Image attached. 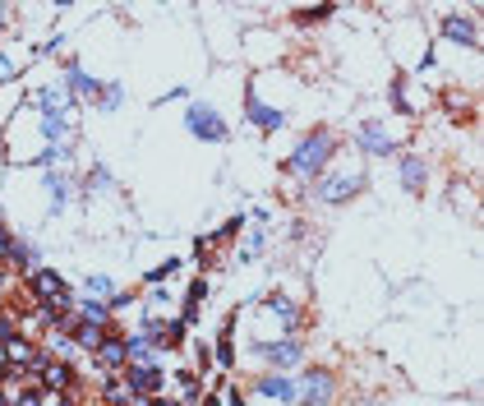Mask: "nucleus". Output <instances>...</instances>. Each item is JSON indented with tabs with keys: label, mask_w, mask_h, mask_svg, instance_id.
<instances>
[{
	"label": "nucleus",
	"mask_w": 484,
	"mask_h": 406,
	"mask_svg": "<svg viewBox=\"0 0 484 406\" xmlns=\"http://www.w3.org/2000/svg\"><path fill=\"white\" fill-rule=\"evenodd\" d=\"M70 88H78V93H102V88H97V83H92V78L83 74V70H78V65L70 70Z\"/></svg>",
	"instance_id": "obj_17"
},
{
	"label": "nucleus",
	"mask_w": 484,
	"mask_h": 406,
	"mask_svg": "<svg viewBox=\"0 0 484 406\" xmlns=\"http://www.w3.org/2000/svg\"><path fill=\"white\" fill-rule=\"evenodd\" d=\"M125 356H129L125 342H102V346H97V360H102V365H120Z\"/></svg>",
	"instance_id": "obj_14"
},
{
	"label": "nucleus",
	"mask_w": 484,
	"mask_h": 406,
	"mask_svg": "<svg viewBox=\"0 0 484 406\" xmlns=\"http://www.w3.org/2000/svg\"><path fill=\"white\" fill-rule=\"evenodd\" d=\"M0 337H10V328H5V323H0Z\"/></svg>",
	"instance_id": "obj_22"
},
{
	"label": "nucleus",
	"mask_w": 484,
	"mask_h": 406,
	"mask_svg": "<svg viewBox=\"0 0 484 406\" xmlns=\"http://www.w3.org/2000/svg\"><path fill=\"white\" fill-rule=\"evenodd\" d=\"M258 356L277 360V365H295V360H300V342H295V337H291V342H268V346H258Z\"/></svg>",
	"instance_id": "obj_5"
},
{
	"label": "nucleus",
	"mask_w": 484,
	"mask_h": 406,
	"mask_svg": "<svg viewBox=\"0 0 484 406\" xmlns=\"http://www.w3.org/2000/svg\"><path fill=\"white\" fill-rule=\"evenodd\" d=\"M249 120H254V125H263V129H277V125H282V116H277L273 107H263L258 97H249Z\"/></svg>",
	"instance_id": "obj_8"
},
{
	"label": "nucleus",
	"mask_w": 484,
	"mask_h": 406,
	"mask_svg": "<svg viewBox=\"0 0 484 406\" xmlns=\"http://www.w3.org/2000/svg\"><path fill=\"white\" fill-rule=\"evenodd\" d=\"M208 406H222V402H217V397H208Z\"/></svg>",
	"instance_id": "obj_23"
},
{
	"label": "nucleus",
	"mask_w": 484,
	"mask_h": 406,
	"mask_svg": "<svg viewBox=\"0 0 484 406\" xmlns=\"http://www.w3.org/2000/svg\"><path fill=\"white\" fill-rule=\"evenodd\" d=\"M333 397V374L328 370H309L304 374V406H328Z\"/></svg>",
	"instance_id": "obj_3"
},
{
	"label": "nucleus",
	"mask_w": 484,
	"mask_h": 406,
	"mask_svg": "<svg viewBox=\"0 0 484 406\" xmlns=\"http://www.w3.org/2000/svg\"><path fill=\"white\" fill-rule=\"evenodd\" d=\"M32 291H37V296H46V305H51V310H61L65 305V281L56 277V273H32Z\"/></svg>",
	"instance_id": "obj_4"
},
{
	"label": "nucleus",
	"mask_w": 484,
	"mask_h": 406,
	"mask_svg": "<svg viewBox=\"0 0 484 406\" xmlns=\"http://www.w3.org/2000/svg\"><path fill=\"white\" fill-rule=\"evenodd\" d=\"M152 406H176V402H152Z\"/></svg>",
	"instance_id": "obj_24"
},
{
	"label": "nucleus",
	"mask_w": 484,
	"mask_h": 406,
	"mask_svg": "<svg viewBox=\"0 0 484 406\" xmlns=\"http://www.w3.org/2000/svg\"><path fill=\"white\" fill-rule=\"evenodd\" d=\"M74 337H78L83 346H102V323H78Z\"/></svg>",
	"instance_id": "obj_15"
},
{
	"label": "nucleus",
	"mask_w": 484,
	"mask_h": 406,
	"mask_svg": "<svg viewBox=\"0 0 484 406\" xmlns=\"http://www.w3.org/2000/svg\"><path fill=\"white\" fill-rule=\"evenodd\" d=\"M185 125L194 129L198 139H212V143H222V139H227V120H222V116H217L212 107H189Z\"/></svg>",
	"instance_id": "obj_2"
},
{
	"label": "nucleus",
	"mask_w": 484,
	"mask_h": 406,
	"mask_svg": "<svg viewBox=\"0 0 484 406\" xmlns=\"http://www.w3.org/2000/svg\"><path fill=\"white\" fill-rule=\"evenodd\" d=\"M443 37H452L461 47H475V28H470L466 19H448V23H443Z\"/></svg>",
	"instance_id": "obj_7"
},
{
	"label": "nucleus",
	"mask_w": 484,
	"mask_h": 406,
	"mask_svg": "<svg viewBox=\"0 0 484 406\" xmlns=\"http://www.w3.org/2000/svg\"><path fill=\"white\" fill-rule=\"evenodd\" d=\"M42 129H46V139H65V134H70V120H65V111H46Z\"/></svg>",
	"instance_id": "obj_11"
},
{
	"label": "nucleus",
	"mask_w": 484,
	"mask_h": 406,
	"mask_svg": "<svg viewBox=\"0 0 484 406\" xmlns=\"http://www.w3.org/2000/svg\"><path fill=\"white\" fill-rule=\"evenodd\" d=\"M5 356H10V360H19V365H28V360H32V346L23 342V337H10V346H5Z\"/></svg>",
	"instance_id": "obj_16"
},
{
	"label": "nucleus",
	"mask_w": 484,
	"mask_h": 406,
	"mask_svg": "<svg viewBox=\"0 0 484 406\" xmlns=\"http://www.w3.org/2000/svg\"><path fill=\"white\" fill-rule=\"evenodd\" d=\"M328 153H333V139H328L323 129H314V134H309V139L300 143V153L291 157L286 167H291V171H300V175H314L318 167L328 162Z\"/></svg>",
	"instance_id": "obj_1"
},
{
	"label": "nucleus",
	"mask_w": 484,
	"mask_h": 406,
	"mask_svg": "<svg viewBox=\"0 0 484 406\" xmlns=\"http://www.w3.org/2000/svg\"><path fill=\"white\" fill-rule=\"evenodd\" d=\"M258 392H268V397H295V383L291 378H263Z\"/></svg>",
	"instance_id": "obj_13"
},
{
	"label": "nucleus",
	"mask_w": 484,
	"mask_h": 406,
	"mask_svg": "<svg viewBox=\"0 0 484 406\" xmlns=\"http://www.w3.org/2000/svg\"><path fill=\"white\" fill-rule=\"evenodd\" d=\"M420 180H424V167L415 162V157H401V185H406V189H420Z\"/></svg>",
	"instance_id": "obj_12"
},
{
	"label": "nucleus",
	"mask_w": 484,
	"mask_h": 406,
	"mask_svg": "<svg viewBox=\"0 0 484 406\" xmlns=\"http://www.w3.org/2000/svg\"><path fill=\"white\" fill-rule=\"evenodd\" d=\"M102 102H106V107H120V88H116V83H111V88H102Z\"/></svg>",
	"instance_id": "obj_20"
},
{
	"label": "nucleus",
	"mask_w": 484,
	"mask_h": 406,
	"mask_svg": "<svg viewBox=\"0 0 484 406\" xmlns=\"http://www.w3.org/2000/svg\"><path fill=\"white\" fill-rule=\"evenodd\" d=\"M273 310L282 314V319H286V323H295V305H291L286 296H273Z\"/></svg>",
	"instance_id": "obj_18"
},
{
	"label": "nucleus",
	"mask_w": 484,
	"mask_h": 406,
	"mask_svg": "<svg viewBox=\"0 0 484 406\" xmlns=\"http://www.w3.org/2000/svg\"><path fill=\"white\" fill-rule=\"evenodd\" d=\"M360 143L369 148V153H392V139H388V134H383V125H374V120L360 129Z\"/></svg>",
	"instance_id": "obj_6"
},
{
	"label": "nucleus",
	"mask_w": 484,
	"mask_h": 406,
	"mask_svg": "<svg viewBox=\"0 0 484 406\" xmlns=\"http://www.w3.org/2000/svg\"><path fill=\"white\" fill-rule=\"evenodd\" d=\"M0 250H10V235H5V231H0Z\"/></svg>",
	"instance_id": "obj_21"
},
{
	"label": "nucleus",
	"mask_w": 484,
	"mask_h": 406,
	"mask_svg": "<svg viewBox=\"0 0 484 406\" xmlns=\"http://www.w3.org/2000/svg\"><path fill=\"white\" fill-rule=\"evenodd\" d=\"M129 383H134L138 392H157V383H162V370H152V365H138L134 374H129Z\"/></svg>",
	"instance_id": "obj_10"
},
{
	"label": "nucleus",
	"mask_w": 484,
	"mask_h": 406,
	"mask_svg": "<svg viewBox=\"0 0 484 406\" xmlns=\"http://www.w3.org/2000/svg\"><path fill=\"white\" fill-rule=\"evenodd\" d=\"M355 189H360V180H355V175H346V180H328V185L318 189V194H323V199L333 203V199H350Z\"/></svg>",
	"instance_id": "obj_9"
},
{
	"label": "nucleus",
	"mask_w": 484,
	"mask_h": 406,
	"mask_svg": "<svg viewBox=\"0 0 484 406\" xmlns=\"http://www.w3.org/2000/svg\"><path fill=\"white\" fill-rule=\"evenodd\" d=\"M83 319L88 323H106V305H83Z\"/></svg>",
	"instance_id": "obj_19"
}]
</instances>
